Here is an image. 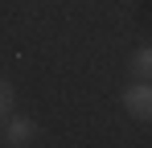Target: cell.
<instances>
[{
	"label": "cell",
	"mask_w": 152,
	"mask_h": 148,
	"mask_svg": "<svg viewBox=\"0 0 152 148\" xmlns=\"http://www.w3.org/2000/svg\"><path fill=\"white\" fill-rule=\"evenodd\" d=\"M124 111L140 123H152V78H132L124 86Z\"/></svg>",
	"instance_id": "6da1fadb"
},
{
	"label": "cell",
	"mask_w": 152,
	"mask_h": 148,
	"mask_svg": "<svg viewBox=\"0 0 152 148\" xmlns=\"http://www.w3.org/2000/svg\"><path fill=\"white\" fill-rule=\"evenodd\" d=\"M37 140V123L29 119V115H8L4 119V136H0V144L8 148H29Z\"/></svg>",
	"instance_id": "7a4b0ae2"
},
{
	"label": "cell",
	"mask_w": 152,
	"mask_h": 148,
	"mask_svg": "<svg viewBox=\"0 0 152 148\" xmlns=\"http://www.w3.org/2000/svg\"><path fill=\"white\" fill-rule=\"evenodd\" d=\"M127 70L132 78H152V45H140L132 53V62H127Z\"/></svg>",
	"instance_id": "3957f363"
},
{
	"label": "cell",
	"mask_w": 152,
	"mask_h": 148,
	"mask_svg": "<svg viewBox=\"0 0 152 148\" xmlns=\"http://www.w3.org/2000/svg\"><path fill=\"white\" fill-rule=\"evenodd\" d=\"M12 103H17L12 82H8V78H0V119H8V115H12Z\"/></svg>",
	"instance_id": "277c9868"
}]
</instances>
